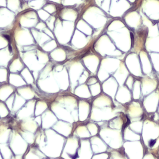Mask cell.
<instances>
[{
  "label": "cell",
  "mask_w": 159,
  "mask_h": 159,
  "mask_svg": "<svg viewBox=\"0 0 159 159\" xmlns=\"http://www.w3.org/2000/svg\"><path fill=\"white\" fill-rule=\"evenodd\" d=\"M36 132L35 145L46 156L51 158L61 156L65 142L64 136L50 129L42 128Z\"/></svg>",
  "instance_id": "cell-1"
},
{
  "label": "cell",
  "mask_w": 159,
  "mask_h": 159,
  "mask_svg": "<svg viewBox=\"0 0 159 159\" xmlns=\"http://www.w3.org/2000/svg\"><path fill=\"white\" fill-rule=\"evenodd\" d=\"M9 147L14 155H24L28 149V143L18 131L14 130L10 135Z\"/></svg>",
  "instance_id": "cell-2"
},
{
  "label": "cell",
  "mask_w": 159,
  "mask_h": 159,
  "mask_svg": "<svg viewBox=\"0 0 159 159\" xmlns=\"http://www.w3.org/2000/svg\"><path fill=\"white\" fill-rule=\"evenodd\" d=\"M80 146V139L75 135L68 137L65 143L61 157L63 159H76Z\"/></svg>",
  "instance_id": "cell-3"
},
{
  "label": "cell",
  "mask_w": 159,
  "mask_h": 159,
  "mask_svg": "<svg viewBox=\"0 0 159 159\" xmlns=\"http://www.w3.org/2000/svg\"><path fill=\"white\" fill-rule=\"evenodd\" d=\"M52 127L55 131L64 137L70 136L73 132V124L64 120L57 121Z\"/></svg>",
  "instance_id": "cell-4"
},
{
  "label": "cell",
  "mask_w": 159,
  "mask_h": 159,
  "mask_svg": "<svg viewBox=\"0 0 159 159\" xmlns=\"http://www.w3.org/2000/svg\"><path fill=\"white\" fill-rule=\"evenodd\" d=\"M35 101H30L25 104L22 108L17 112V118L19 120H23L31 117L35 112Z\"/></svg>",
  "instance_id": "cell-5"
},
{
  "label": "cell",
  "mask_w": 159,
  "mask_h": 159,
  "mask_svg": "<svg viewBox=\"0 0 159 159\" xmlns=\"http://www.w3.org/2000/svg\"><path fill=\"white\" fill-rule=\"evenodd\" d=\"M42 117V128L43 129H48L53 127L58 121L55 114L50 109L46 110L41 116Z\"/></svg>",
  "instance_id": "cell-6"
},
{
  "label": "cell",
  "mask_w": 159,
  "mask_h": 159,
  "mask_svg": "<svg viewBox=\"0 0 159 159\" xmlns=\"http://www.w3.org/2000/svg\"><path fill=\"white\" fill-rule=\"evenodd\" d=\"M24 159H47V157L38 146L32 145L27 149Z\"/></svg>",
  "instance_id": "cell-7"
},
{
  "label": "cell",
  "mask_w": 159,
  "mask_h": 159,
  "mask_svg": "<svg viewBox=\"0 0 159 159\" xmlns=\"http://www.w3.org/2000/svg\"><path fill=\"white\" fill-rule=\"evenodd\" d=\"M39 125L32 117H29L21 120L20 124V130L28 131L32 133L36 132L39 130Z\"/></svg>",
  "instance_id": "cell-8"
},
{
  "label": "cell",
  "mask_w": 159,
  "mask_h": 159,
  "mask_svg": "<svg viewBox=\"0 0 159 159\" xmlns=\"http://www.w3.org/2000/svg\"><path fill=\"white\" fill-rule=\"evenodd\" d=\"M88 104L83 101H79V103L78 104V112L80 121H84L86 120L88 114Z\"/></svg>",
  "instance_id": "cell-9"
},
{
  "label": "cell",
  "mask_w": 159,
  "mask_h": 159,
  "mask_svg": "<svg viewBox=\"0 0 159 159\" xmlns=\"http://www.w3.org/2000/svg\"><path fill=\"white\" fill-rule=\"evenodd\" d=\"M12 130L7 125L2 124L0 125V143H6L10 137Z\"/></svg>",
  "instance_id": "cell-10"
},
{
  "label": "cell",
  "mask_w": 159,
  "mask_h": 159,
  "mask_svg": "<svg viewBox=\"0 0 159 159\" xmlns=\"http://www.w3.org/2000/svg\"><path fill=\"white\" fill-rule=\"evenodd\" d=\"M0 151L3 159H11L14 155L10 147L6 143H0Z\"/></svg>",
  "instance_id": "cell-11"
},
{
  "label": "cell",
  "mask_w": 159,
  "mask_h": 159,
  "mask_svg": "<svg viewBox=\"0 0 159 159\" xmlns=\"http://www.w3.org/2000/svg\"><path fill=\"white\" fill-rule=\"evenodd\" d=\"M48 104L42 101H38L35 104L34 114L36 116L42 114L46 110H47Z\"/></svg>",
  "instance_id": "cell-12"
},
{
  "label": "cell",
  "mask_w": 159,
  "mask_h": 159,
  "mask_svg": "<svg viewBox=\"0 0 159 159\" xmlns=\"http://www.w3.org/2000/svg\"><path fill=\"white\" fill-rule=\"evenodd\" d=\"M22 137L24 138V139L27 142V143L30 145H33L35 143V136L34 135L33 133L28 132V131H24L22 130H19V132Z\"/></svg>",
  "instance_id": "cell-13"
},
{
  "label": "cell",
  "mask_w": 159,
  "mask_h": 159,
  "mask_svg": "<svg viewBox=\"0 0 159 159\" xmlns=\"http://www.w3.org/2000/svg\"><path fill=\"white\" fill-rule=\"evenodd\" d=\"M76 134H73L78 137V138H86L89 136V134L88 132L87 129L84 125H78V126L75 129Z\"/></svg>",
  "instance_id": "cell-14"
},
{
  "label": "cell",
  "mask_w": 159,
  "mask_h": 159,
  "mask_svg": "<svg viewBox=\"0 0 159 159\" xmlns=\"http://www.w3.org/2000/svg\"><path fill=\"white\" fill-rule=\"evenodd\" d=\"M25 102V101L23 98H20L19 96H17V99H16V100H15V102L13 104V107H12V109L11 111H12L14 112H17L20 108L22 107V106L24 105Z\"/></svg>",
  "instance_id": "cell-15"
},
{
  "label": "cell",
  "mask_w": 159,
  "mask_h": 159,
  "mask_svg": "<svg viewBox=\"0 0 159 159\" xmlns=\"http://www.w3.org/2000/svg\"><path fill=\"white\" fill-rule=\"evenodd\" d=\"M6 104L0 102V117H6L8 116L9 111Z\"/></svg>",
  "instance_id": "cell-16"
},
{
  "label": "cell",
  "mask_w": 159,
  "mask_h": 159,
  "mask_svg": "<svg viewBox=\"0 0 159 159\" xmlns=\"http://www.w3.org/2000/svg\"><path fill=\"white\" fill-rule=\"evenodd\" d=\"M14 96H11L7 101H6V106L9 111H12L13 107V101H14Z\"/></svg>",
  "instance_id": "cell-17"
},
{
  "label": "cell",
  "mask_w": 159,
  "mask_h": 159,
  "mask_svg": "<svg viewBox=\"0 0 159 159\" xmlns=\"http://www.w3.org/2000/svg\"><path fill=\"white\" fill-rule=\"evenodd\" d=\"M11 159H24V156L23 155H14L12 157V158Z\"/></svg>",
  "instance_id": "cell-18"
},
{
  "label": "cell",
  "mask_w": 159,
  "mask_h": 159,
  "mask_svg": "<svg viewBox=\"0 0 159 159\" xmlns=\"http://www.w3.org/2000/svg\"><path fill=\"white\" fill-rule=\"evenodd\" d=\"M0 159H3L2 156V155H1V151H0Z\"/></svg>",
  "instance_id": "cell-19"
},
{
  "label": "cell",
  "mask_w": 159,
  "mask_h": 159,
  "mask_svg": "<svg viewBox=\"0 0 159 159\" xmlns=\"http://www.w3.org/2000/svg\"><path fill=\"white\" fill-rule=\"evenodd\" d=\"M57 159H61V158H57Z\"/></svg>",
  "instance_id": "cell-20"
},
{
  "label": "cell",
  "mask_w": 159,
  "mask_h": 159,
  "mask_svg": "<svg viewBox=\"0 0 159 159\" xmlns=\"http://www.w3.org/2000/svg\"><path fill=\"white\" fill-rule=\"evenodd\" d=\"M50 159H53V158H50Z\"/></svg>",
  "instance_id": "cell-21"
}]
</instances>
